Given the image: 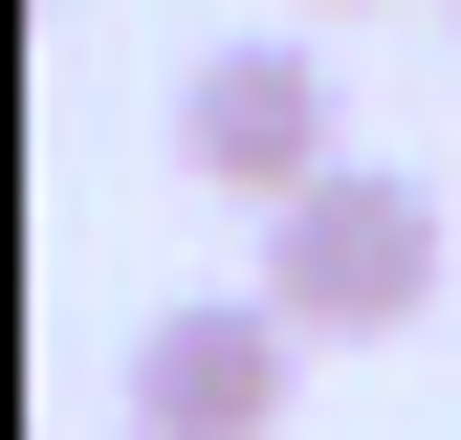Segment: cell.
<instances>
[{
  "label": "cell",
  "mask_w": 461,
  "mask_h": 440,
  "mask_svg": "<svg viewBox=\"0 0 461 440\" xmlns=\"http://www.w3.org/2000/svg\"><path fill=\"white\" fill-rule=\"evenodd\" d=\"M264 308L308 330V353H374V330H418V308H439V198L395 177V154H330V177L264 220Z\"/></svg>",
  "instance_id": "cell-1"
},
{
  "label": "cell",
  "mask_w": 461,
  "mask_h": 440,
  "mask_svg": "<svg viewBox=\"0 0 461 440\" xmlns=\"http://www.w3.org/2000/svg\"><path fill=\"white\" fill-rule=\"evenodd\" d=\"M176 177H220V198H308L330 177V44H198L176 67Z\"/></svg>",
  "instance_id": "cell-2"
},
{
  "label": "cell",
  "mask_w": 461,
  "mask_h": 440,
  "mask_svg": "<svg viewBox=\"0 0 461 440\" xmlns=\"http://www.w3.org/2000/svg\"><path fill=\"white\" fill-rule=\"evenodd\" d=\"M285 374H308V330H285L264 287H242V308H154V330H132V440H264Z\"/></svg>",
  "instance_id": "cell-3"
},
{
  "label": "cell",
  "mask_w": 461,
  "mask_h": 440,
  "mask_svg": "<svg viewBox=\"0 0 461 440\" xmlns=\"http://www.w3.org/2000/svg\"><path fill=\"white\" fill-rule=\"evenodd\" d=\"M308 23H374V0H308Z\"/></svg>",
  "instance_id": "cell-4"
},
{
  "label": "cell",
  "mask_w": 461,
  "mask_h": 440,
  "mask_svg": "<svg viewBox=\"0 0 461 440\" xmlns=\"http://www.w3.org/2000/svg\"><path fill=\"white\" fill-rule=\"evenodd\" d=\"M439 23H461V0H439Z\"/></svg>",
  "instance_id": "cell-5"
}]
</instances>
